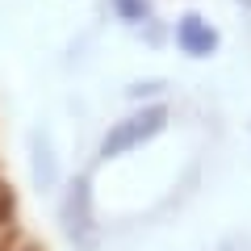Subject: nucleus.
<instances>
[{"label":"nucleus","instance_id":"423d86ee","mask_svg":"<svg viewBox=\"0 0 251 251\" xmlns=\"http://www.w3.org/2000/svg\"><path fill=\"white\" fill-rule=\"evenodd\" d=\"M9 201H0V251H9V239H13V222H9Z\"/></svg>","mask_w":251,"mask_h":251},{"label":"nucleus","instance_id":"f03ea898","mask_svg":"<svg viewBox=\"0 0 251 251\" xmlns=\"http://www.w3.org/2000/svg\"><path fill=\"white\" fill-rule=\"evenodd\" d=\"M176 46L188 54V59H209L218 50V29L209 25L201 13H184L176 21Z\"/></svg>","mask_w":251,"mask_h":251},{"label":"nucleus","instance_id":"20e7f679","mask_svg":"<svg viewBox=\"0 0 251 251\" xmlns=\"http://www.w3.org/2000/svg\"><path fill=\"white\" fill-rule=\"evenodd\" d=\"M34 176L42 180V184H54V159H50L46 134H34Z\"/></svg>","mask_w":251,"mask_h":251},{"label":"nucleus","instance_id":"7ed1b4c3","mask_svg":"<svg viewBox=\"0 0 251 251\" xmlns=\"http://www.w3.org/2000/svg\"><path fill=\"white\" fill-rule=\"evenodd\" d=\"M63 222H67V234L75 243H92L97 234V222H92V193H88V180H75L72 193H67V205H63Z\"/></svg>","mask_w":251,"mask_h":251},{"label":"nucleus","instance_id":"0eeeda50","mask_svg":"<svg viewBox=\"0 0 251 251\" xmlns=\"http://www.w3.org/2000/svg\"><path fill=\"white\" fill-rule=\"evenodd\" d=\"M234 4H243V9H251V0H234Z\"/></svg>","mask_w":251,"mask_h":251},{"label":"nucleus","instance_id":"f257e3e1","mask_svg":"<svg viewBox=\"0 0 251 251\" xmlns=\"http://www.w3.org/2000/svg\"><path fill=\"white\" fill-rule=\"evenodd\" d=\"M163 126H168V109L163 105H147V109H138V113L122 117V122H113V130L100 138V159H117V155L151 143Z\"/></svg>","mask_w":251,"mask_h":251},{"label":"nucleus","instance_id":"39448f33","mask_svg":"<svg viewBox=\"0 0 251 251\" xmlns=\"http://www.w3.org/2000/svg\"><path fill=\"white\" fill-rule=\"evenodd\" d=\"M113 13L130 25H138V21L151 17V0H113Z\"/></svg>","mask_w":251,"mask_h":251}]
</instances>
